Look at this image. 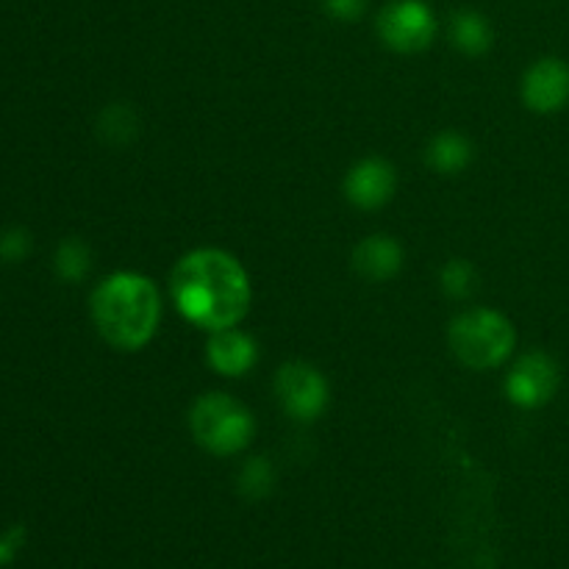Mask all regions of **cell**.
Wrapping results in <instances>:
<instances>
[{
	"instance_id": "9c48e42d",
	"label": "cell",
	"mask_w": 569,
	"mask_h": 569,
	"mask_svg": "<svg viewBox=\"0 0 569 569\" xmlns=\"http://www.w3.org/2000/svg\"><path fill=\"white\" fill-rule=\"evenodd\" d=\"M520 98L533 114H559L569 106V64L556 56L537 59L526 70Z\"/></svg>"
},
{
	"instance_id": "7c38bea8",
	"label": "cell",
	"mask_w": 569,
	"mask_h": 569,
	"mask_svg": "<svg viewBox=\"0 0 569 569\" xmlns=\"http://www.w3.org/2000/svg\"><path fill=\"white\" fill-rule=\"evenodd\" d=\"M448 37L453 42V48L465 56H483L489 53L495 42V31H492V22L476 9H461L450 17V26H448Z\"/></svg>"
},
{
	"instance_id": "6da1fadb",
	"label": "cell",
	"mask_w": 569,
	"mask_h": 569,
	"mask_svg": "<svg viewBox=\"0 0 569 569\" xmlns=\"http://www.w3.org/2000/svg\"><path fill=\"white\" fill-rule=\"evenodd\" d=\"M170 295L183 320L209 333L239 326L253 303L248 270L222 248H194L181 256L172 267Z\"/></svg>"
},
{
	"instance_id": "ac0fdd59",
	"label": "cell",
	"mask_w": 569,
	"mask_h": 569,
	"mask_svg": "<svg viewBox=\"0 0 569 569\" xmlns=\"http://www.w3.org/2000/svg\"><path fill=\"white\" fill-rule=\"evenodd\" d=\"M28 253H31V233L22 231V228H9V231L0 233V259L17 264Z\"/></svg>"
},
{
	"instance_id": "277c9868",
	"label": "cell",
	"mask_w": 569,
	"mask_h": 569,
	"mask_svg": "<svg viewBox=\"0 0 569 569\" xmlns=\"http://www.w3.org/2000/svg\"><path fill=\"white\" fill-rule=\"evenodd\" d=\"M189 433L211 456H239L256 439V417L228 392H206L189 409Z\"/></svg>"
},
{
	"instance_id": "4fadbf2b",
	"label": "cell",
	"mask_w": 569,
	"mask_h": 569,
	"mask_svg": "<svg viewBox=\"0 0 569 569\" xmlns=\"http://www.w3.org/2000/svg\"><path fill=\"white\" fill-rule=\"evenodd\" d=\"M472 142L459 131H439L426 148L428 167L439 176H459L472 164Z\"/></svg>"
},
{
	"instance_id": "7a4b0ae2",
	"label": "cell",
	"mask_w": 569,
	"mask_h": 569,
	"mask_svg": "<svg viewBox=\"0 0 569 569\" xmlns=\"http://www.w3.org/2000/svg\"><path fill=\"white\" fill-rule=\"evenodd\" d=\"M161 292L148 276L133 270L111 272L89 298L94 331L117 350H142L161 326Z\"/></svg>"
},
{
	"instance_id": "ffe728a7",
	"label": "cell",
	"mask_w": 569,
	"mask_h": 569,
	"mask_svg": "<svg viewBox=\"0 0 569 569\" xmlns=\"http://www.w3.org/2000/svg\"><path fill=\"white\" fill-rule=\"evenodd\" d=\"M17 537H20V531H14L11 537H3L0 539V565H6V561L14 556V548H17Z\"/></svg>"
},
{
	"instance_id": "d6986e66",
	"label": "cell",
	"mask_w": 569,
	"mask_h": 569,
	"mask_svg": "<svg viewBox=\"0 0 569 569\" xmlns=\"http://www.w3.org/2000/svg\"><path fill=\"white\" fill-rule=\"evenodd\" d=\"M322 11L339 22H359L370 9V0H320Z\"/></svg>"
},
{
	"instance_id": "3957f363",
	"label": "cell",
	"mask_w": 569,
	"mask_h": 569,
	"mask_svg": "<svg viewBox=\"0 0 569 569\" xmlns=\"http://www.w3.org/2000/svg\"><path fill=\"white\" fill-rule=\"evenodd\" d=\"M448 348L467 370H498L515 356L517 328L503 311L478 306L453 317L448 328Z\"/></svg>"
},
{
	"instance_id": "30bf717a",
	"label": "cell",
	"mask_w": 569,
	"mask_h": 569,
	"mask_svg": "<svg viewBox=\"0 0 569 569\" xmlns=\"http://www.w3.org/2000/svg\"><path fill=\"white\" fill-rule=\"evenodd\" d=\"M206 361L222 378L250 376L259 365V342L239 326L209 333Z\"/></svg>"
},
{
	"instance_id": "8fae6325",
	"label": "cell",
	"mask_w": 569,
	"mask_h": 569,
	"mask_svg": "<svg viewBox=\"0 0 569 569\" xmlns=\"http://www.w3.org/2000/svg\"><path fill=\"white\" fill-rule=\"evenodd\" d=\"M403 244L389 233H370L350 253V267L370 283H387L403 270Z\"/></svg>"
},
{
	"instance_id": "5bb4252c",
	"label": "cell",
	"mask_w": 569,
	"mask_h": 569,
	"mask_svg": "<svg viewBox=\"0 0 569 569\" xmlns=\"http://www.w3.org/2000/svg\"><path fill=\"white\" fill-rule=\"evenodd\" d=\"M53 270L61 281L81 283L89 276V270H92V253H89L87 242H81L78 237L59 242L53 256Z\"/></svg>"
},
{
	"instance_id": "ba28073f",
	"label": "cell",
	"mask_w": 569,
	"mask_h": 569,
	"mask_svg": "<svg viewBox=\"0 0 569 569\" xmlns=\"http://www.w3.org/2000/svg\"><path fill=\"white\" fill-rule=\"evenodd\" d=\"M342 192L356 209L378 211L392 203L398 192V170L381 156H367L345 172Z\"/></svg>"
},
{
	"instance_id": "9a60e30c",
	"label": "cell",
	"mask_w": 569,
	"mask_h": 569,
	"mask_svg": "<svg viewBox=\"0 0 569 569\" xmlns=\"http://www.w3.org/2000/svg\"><path fill=\"white\" fill-rule=\"evenodd\" d=\"M137 128H139L137 111L126 103L106 106L103 114H100L98 120V131L100 137H103V142L114 144V148L131 142V139L137 137Z\"/></svg>"
},
{
	"instance_id": "e0dca14e",
	"label": "cell",
	"mask_w": 569,
	"mask_h": 569,
	"mask_svg": "<svg viewBox=\"0 0 569 569\" xmlns=\"http://www.w3.org/2000/svg\"><path fill=\"white\" fill-rule=\"evenodd\" d=\"M272 483H276V470L267 459L256 456L248 459V465L239 470V492L250 500H261L272 492Z\"/></svg>"
},
{
	"instance_id": "2e32d148",
	"label": "cell",
	"mask_w": 569,
	"mask_h": 569,
	"mask_svg": "<svg viewBox=\"0 0 569 569\" xmlns=\"http://www.w3.org/2000/svg\"><path fill=\"white\" fill-rule=\"evenodd\" d=\"M439 287H442V292L453 300L472 298L478 289V270L467 259H450L448 264L439 270Z\"/></svg>"
},
{
	"instance_id": "8992f818",
	"label": "cell",
	"mask_w": 569,
	"mask_h": 569,
	"mask_svg": "<svg viewBox=\"0 0 569 569\" xmlns=\"http://www.w3.org/2000/svg\"><path fill=\"white\" fill-rule=\"evenodd\" d=\"M276 400L283 415L295 422H317L331 403L328 378L309 361H287L276 372Z\"/></svg>"
},
{
	"instance_id": "5b68a950",
	"label": "cell",
	"mask_w": 569,
	"mask_h": 569,
	"mask_svg": "<svg viewBox=\"0 0 569 569\" xmlns=\"http://www.w3.org/2000/svg\"><path fill=\"white\" fill-rule=\"evenodd\" d=\"M378 39L400 56L422 53L439 33V17L426 0H389L376 17Z\"/></svg>"
},
{
	"instance_id": "52a82bcc",
	"label": "cell",
	"mask_w": 569,
	"mask_h": 569,
	"mask_svg": "<svg viewBox=\"0 0 569 569\" xmlns=\"http://www.w3.org/2000/svg\"><path fill=\"white\" fill-rule=\"evenodd\" d=\"M503 387L506 398L517 409H542L559 392L561 370L553 356H548L545 350H531L509 367Z\"/></svg>"
}]
</instances>
